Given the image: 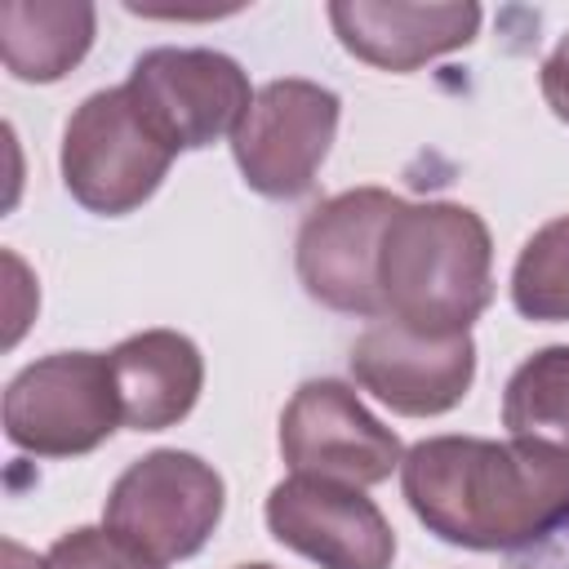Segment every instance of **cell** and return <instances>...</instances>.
<instances>
[{
  "mask_svg": "<svg viewBox=\"0 0 569 569\" xmlns=\"http://www.w3.org/2000/svg\"><path fill=\"white\" fill-rule=\"evenodd\" d=\"M338 133V93L316 80H271L253 93L240 129L231 133L244 182L271 200L311 187Z\"/></svg>",
  "mask_w": 569,
  "mask_h": 569,
  "instance_id": "52a82bcc",
  "label": "cell"
},
{
  "mask_svg": "<svg viewBox=\"0 0 569 569\" xmlns=\"http://www.w3.org/2000/svg\"><path fill=\"white\" fill-rule=\"evenodd\" d=\"M173 151L138 116L129 89L89 93L62 129V182L93 213L138 209L169 173Z\"/></svg>",
  "mask_w": 569,
  "mask_h": 569,
  "instance_id": "3957f363",
  "label": "cell"
},
{
  "mask_svg": "<svg viewBox=\"0 0 569 569\" xmlns=\"http://www.w3.org/2000/svg\"><path fill=\"white\" fill-rule=\"evenodd\" d=\"M489 262V227L476 209L400 200L378 249L382 316L427 333H467L493 293Z\"/></svg>",
  "mask_w": 569,
  "mask_h": 569,
  "instance_id": "7a4b0ae2",
  "label": "cell"
},
{
  "mask_svg": "<svg viewBox=\"0 0 569 569\" xmlns=\"http://www.w3.org/2000/svg\"><path fill=\"white\" fill-rule=\"evenodd\" d=\"M222 520V476L182 449L138 458L107 498V529L151 560L196 556Z\"/></svg>",
  "mask_w": 569,
  "mask_h": 569,
  "instance_id": "5b68a950",
  "label": "cell"
},
{
  "mask_svg": "<svg viewBox=\"0 0 569 569\" xmlns=\"http://www.w3.org/2000/svg\"><path fill=\"white\" fill-rule=\"evenodd\" d=\"M400 485L413 516L445 542L516 547L569 511V449L525 436H436L405 453Z\"/></svg>",
  "mask_w": 569,
  "mask_h": 569,
  "instance_id": "6da1fadb",
  "label": "cell"
},
{
  "mask_svg": "<svg viewBox=\"0 0 569 569\" xmlns=\"http://www.w3.org/2000/svg\"><path fill=\"white\" fill-rule=\"evenodd\" d=\"M511 298L529 320H569V213L529 236L511 271Z\"/></svg>",
  "mask_w": 569,
  "mask_h": 569,
  "instance_id": "2e32d148",
  "label": "cell"
},
{
  "mask_svg": "<svg viewBox=\"0 0 569 569\" xmlns=\"http://www.w3.org/2000/svg\"><path fill=\"white\" fill-rule=\"evenodd\" d=\"M280 453L293 476L338 480V485H378L405 453L391 427H382L342 382H302L280 413Z\"/></svg>",
  "mask_w": 569,
  "mask_h": 569,
  "instance_id": "ba28073f",
  "label": "cell"
},
{
  "mask_svg": "<svg viewBox=\"0 0 569 569\" xmlns=\"http://www.w3.org/2000/svg\"><path fill=\"white\" fill-rule=\"evenodd\" d=\"M107 360L120 396V422L133 431H160L187 418L204 382V360L196 342L173 329L133 333Z\"/></svg>",
  "mask_w": 569,
  "mask_h": 569,
  "instance_id": "4fadbf2b",
  "label": "cell"
},
{
  "mask_svg": "<svg viewBox=\"0 0 569 569\" xmlns=\"http://www.w3.org/2000/svg\"><path fill=\"white\" fill-rule=\"evenodd\" d=\"M502 422L511 436L569 449V347H547L511 373Z\"/></svg>",
  "mask_w": 569,
  "mask_h": 569,
  "instance_id": "9a60e30c",
  "label": "cell"
},
{
  "mask_svg": "<svg viewBox=\"0 0 569 569\" xmlns=\"http://www.w3.org/2000/svg\"><path fill=\"white\" fill-rule=\"evenodd\" d=\"M93 40V9L67 0H9L0 4V58L9 76L49 84L67 76Z\"/></svg>",
  "mask_w": 569,
  "mask_h": 569,
  "instance_id": "5bb4252c",
  "label": "cell"
},
{
  "mask_svg": "<svg viewBox=\"0 0 569 569\" xmlns=\"http://www.w3.org/2000/svg\"><path fill=\"white\" fill-rule=\"evenodd\" d=\"M351 373L396 413L431 418L467 396L476 347L471 333H427L400 320H378L356 338Z\"/></svg>",
  "mask_w": 569,
  "mask_h": 569,
  "instance_id": "30bf717a",
  "label": "cell"
},
{
  "mask_svg": "<svg viewBox=\"0 0 569 569\" xmlns=\"http://www.w3.org/2000/svg\"><path fill=\"white\" fill-rule=\"evenodd\" d=\"M400 200L382 187H356L325 200L298 231V280L333 311L382 316L378 249Z\"/></svg>",
  "mask_w": 569,
  "mask_h": 569,
  "instance_id": "9c48e42d",
  "label": "cell"
},
{
  "mask_svg": "<svg viewBox=\"0 0 569 569\" xmlns=\"http://www.w3.org/2000/svg\"><path fill=\"white\" fill-rule=\"evenodd\" d=\"M271 533L320 569H387L396 533L387 516L356 489L316 476H289L267 498Z\"/></svg>",
  "mask_w": 569,
  "mask_h": 569,
  "instance_id": "8fae6325",
  "label": "cell"
},
{
  "mask_svg": "<svg viewBox=\"0 0 569 569\" xmlns=\"http://www.w3.org/2000/svg\"><path fill=\"white\" fill-rule=\"evenodd\" d=\"M120 422L111 360L53 351L27 365L4 391V436L40 458H71L102 445Z\"/></svg>",
  "mask_w": 569,
  "mask_h": 569,
  "instance_id": "277c9868",
  "label": "cell"
},
{
  "mask_svg": "<svg viewBox=\"0 0 569 569\" xmlns=\"http://www.w3.org/2000/svg\"><path fill=\"white\" fill-rule=\"evenodd\" d=\"M542 98L551 102V111L569 124V36L551 49V58L542 62Z\"/></svg>",
  "mask_w": 569,
  "mask_h": 569,
  "instance_id": "ac0fdd59",
  "label": "cell"
},
{
  "mask_svg": "<svg viewBox=\"0 0 569 569\" xmlns=\"http://www.w3.org/2000/svg\"><path fill=\"white\" fill-rule=\"evenodd\" d=\"M124 89L173 156L236 133L253 102L240 62L213 49H151L133 62Z\"/></svg>",
  "mask_w": 569,
  "mask_h": 569,
  "instance_id": "8992f818",
  "label": "cell"
},
{
  "mask_svg": "<svg viewBox=\"0 0 569 569\" xmlns=\"http://www.w3.org/2000/svg\"><path fill=\"white\" fill-rule=\"evenodd\" d=\"M44 569H160V560H151L147 551L129 547L124 538H116L102 525V529H71V533H62L49 547Z\"/></svg>",
  "mask_w": 569,
  "mask_h": 569,
  "instance_id": "e0dca14e",
  "label": "cell"
},
{
  "mask_svg": "<svg viewBox=\"0 0 569 569\" xmlns=\"http://www.w3.org/2000/svg\"><path fill=\"white\" fill-rule=\"evenodd\" d=\"M4 271H9V329H4V342H18V333L27 325V311H18V289L27 284V267L13 253H4Z\"/></svg>",
  "mask_w": 569,
  "mask_h": 569,
  "instance_id": "d6986e66",
  "label": "cell"
},
{
  "mask_svg": "<svg viewBox=\"0 0 569 569\" xmlns=\"http://www.w3.org/2000/svg\"><path fill=\"white\" fill-rule=\"evenodd\" d=\"M240 569H271V565H240Z\"/></svg>",
  "mask_w": 569,
  "mask_h": 569,
  "instance_id": "ffe728a7",
  "label": "cell"
},
{
  "mask_svg": "<svg viewBox=\"0 0 569 569\" xmlns=\"http://www.w3.org/2000/svg\"><path fill=\"white\" fill-rule=\"evenodd\" d=\"M329 22L347 53L382 71H413L427 58L462 49L476 27V4H400V0H338L329 4Z\"/></svg>",
  "mask_w": 569,
  "mask_h": 569,
  "instance_id": "7c38bea8",
  "label": "cell"
}]
</instances>
